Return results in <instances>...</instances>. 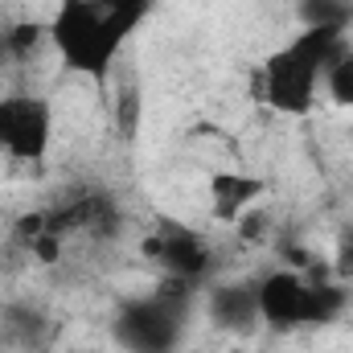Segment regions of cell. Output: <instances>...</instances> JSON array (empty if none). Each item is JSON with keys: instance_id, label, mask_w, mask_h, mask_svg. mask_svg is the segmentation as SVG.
I'll use <instances>...</instances> for the list:
<instances>
[{"instance_id": "ba28073f", "label": "cell", "mask_w": 353, "mask_h": 353, "mask_svg": "<svg viewBox=\"0 0 353 353\" xmlns=\"http://www.w3.org/2000/svg\"><path fill=\"white\" fill-rule=\"evenodd\" d=\"M325 94H329V103L353 111V50H341L333 58V66L325 74Z\"/></svg>"}, {"instance_id": "8992f818", "label": "cell", "mask_w": 353, "mask_h": 353, "mask_svg": "<svg viewBox=\"0 0 353 353\" xmlns=\"http://www.w3.org/2000/svg\"><path fill=\"white\" fill-rule=\"evenodd\" d=\"M210 308V321L222 329V333H234V337H247L263 325L259 316V279L255 283H218L205 300Z\"/></svg>"}, {"instance_id": "277c9868", "label": "cell", "mask_w": 353, "mask_h": 353, "mask_svg": "<svg viewBox=\"0 0 353 353\" xmlns=\"http://www.w3.org/2000/svg\"><path fill=\"white\" fill-rule=\"evenodd\" d=\"M54 103L46 94H0V157L8 165H41L54 144Z\"/></svg>"}, {"instance_id": "3957f363", "label": "cell", "mask_w": 353, "mask_h": 353, "mask_svg": "<svg viewBox=\"0 0 353 353\" xmlns=\"http://www.w3.org/2000/svg\"><path fill=\"white\" fill-rule=\"evenodd\" d=\"M333 275V271H329ZM325 271H271L259 279V316L271 329L329 325L345 308V288Z\"/></svg>"}, {"instance_id": "7a4b0ae2", "label": "cell", "mask_w": 353, "mask_h": 353, "mask_svg": "<svg viewBox=\"0 0 353 353\" xmlns=\"http://www.w3.org/2000/svg\"><path fill=\"white\" fill-rule=\"evenodd\" d=\"M341 50H345V21H312L288 46L263 58L255 74L259 99L279 115H308L325 94V74Z\"/></svg>"}, {"instance_id": "5b68a950", "label": "cell", "mask_w": 353, "mask_h": 353, "mask_svg": "<svg viewBox=\"0 0 353 353\" xmlns=\"http://www.w3.org/2000/svg\"><path fill=\"white\" fill-rule=\"evenodd\" d=\"M115 341L128 353H176L181 341V304L176 296H144L119 308Z\"/></svg>"}, {"instance_id": "6da1fadb", "label": "cell", "mask_w": 353, "mask_h": 353, "mask_svg": "<svg viewBox=\"0 0 353 353\" xmlns=\"http://www.w3.org/2000/svg\"><path fill=\"white\" fill-rule=\"evenodd\" d=\"M152 12L157 0H58L46 21V41L66 74L107 87L119 54Z\"/></svg>"}, {"instance_id": "9c48e42d", "label": "cell", "mask_w": 353, "mask_h": 353, "mask_svg": "<svg viewBox=\"0 0 353 353\" xmlns=\"http://www.w3.org/2000/svg\"><path fill=\"white\" fill-rule=\"evenodd\" d=\"M333 275H337V279H353V222L341 230V239H337V263H333Z\"/></svg>"}, {"instance_id": "52a82bcc", "label": "cell", "mask_w": 353, "mask_h": 353, "mask_svg": "<svg viewBox=\"0 0 353 353\" xmlns=\"http://www.w3.org/2000/svg\"><path fill=\"white\" fill-rule=\"evenodd\" d=\"M263 181L247 173H214L210 176V210L230 222V218H243L259 197H263Z\"/></svg>"}]
</instances>
